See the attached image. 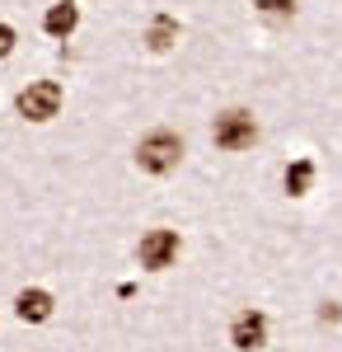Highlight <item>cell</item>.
Listing matches in <instances>:
<instances>
[{"label": "cell", "instance_id": "30bf717a", "mask_svg": "<svg viewBox=\"0 0 342 352\" xmlns=\"http://www.w3.org/2000/svg\"><path fill=\"white\" fill-rule=\"evenodd\" d=\"M10 52H14V28H10V24H0V61H5Z\"/></svg>", "mask_w": 342, "mask_h": 352}, {"label": "cell", "instance_id": "8fae6325", "mask_svg": "<svg viewBox=\"0 0 342 352\" xmlns=\"http://www.w3.org/2000/svg\"><path fill=\"white\" fill-rule=\"evenodd\" d=\"M295 0H263V14H290Z\"/></svg>", "mask_w": 342, "mask_h": 352}, {"label": "cell", "instance_id": "ba28073f", "mask_svg": "<svg viewBox=\"0 0 342 352\" xmlns=\"http://www.w3.org/2000/svg\"><path fill=\"white\" fill-rule=\"evenodd\" d=\"M174 38H179V24H174L169 14H159L155 24H150V33H146V43H150L155 52H164V47H174Z\"/></svg>", "mask_w": 342, "mask_h": 352}, {"label": "cell", "instance_id": "9c48e42d", "mask_svg": "<svg viewBox=\"0 0 342 352\" xmlns=\"http://www.w3.org/2000/svg\"><path fill=\"white\" fill-rule=\"evenodd\" d=\"M310 179H315V164H310V160H295L286 169V192H295V197H300V192L310 188Z\"/></svg>", "mask_w": 342, "mask_h": 352}, {"label": "cell", "instance_id": "5b68a950", "mask_svg": "<svg viewBox=\"0 0 342 352\" xmlns=\"http://www.w3.org/2000/svg\"><path fill=\"white\" fill-rule=\"evenodd\" d=\"M230 338H235V348H244V352L263 348L267 343V320L258 315V310H244V315L235 320V329H230Z\"/></svg>", "mask_w": 342, "mask_h": 352}, {"label": "cell", "instance_id": "52a82bcc", "mask_svg": "<svg viewBox=\"0 0 342 352\" xmlns=\"http://www.w3.org/2000/svg\"><path fill=\"white\" fill-rule=\"evenodd\" d=\"M76 24H80L76 5H52V10H47V19H43V28H47L52 38H66V33H71Z\"/></svg>", "mask_w": 342, "mask_h": 352}, {"label": "cell", "instance_id": "6da1fadb", "mask_svg": "<svg viewBox=\"0 0 342 352\" xmlns=\"http://www.w3.org/2000/svg\"><path fill=\"white\" fill-rule=\"evenodd\" d=\"M179 160H183V141L174 132H150L136 146V164H141L146 174H169Z\"/></svg>", "mask_w": 342, "mask_h": 352}, {"label": "cell", "instance_id": "3957f363", "mask_svg": "<svg viewBox=\"0 0 342 352\" xmlns=\"http://www.w3.org/2000/svg\"><path fill=\"white\" fill-rule=\"evenodd\" d=\"M258 141V122L249 118V113H225V118H216V146L220 151H244V146H253Z\"/></svg>", "mask_w": 342, "mask_h": 352}, {"label": "cell", "instance_id": "8992f818", "mask_svg": "<svg viewBox=\"0 0 342 352\" xmlns=\"http://www.w3.org/2000/svg\"><path fill=\"white\" fill-rule=\"evenodd\" d=\"M14 310H19V320H33V324H38V320H47V315H52V296L33 287V292H24V296H19V305H14Z\"/></svg>", "mask_w": 342, "mask_h": 352}, {"label": "cell", "instance_id": "7a4b0ae2", "mask_svg": "<svg viewBox=\"0 0 342 352\" xmlns=\"http://www.w3.org/2000/svg\"><path fill=\"white\" fill-rule=\"evenodd\" d=\"M56 109H61V85L52 80H38L19 94V113L28 122H47V118H56Z\"/></svg>", "mask_w": 342, "mask_h": 352}, {"label": "cell", "instance_id": "277c9868", "mask_svg": "<svg viewBox=\"0 0 342 352\" xmlns=\"http://www.w3.org/2000/svg\"><path fill=\"white\" fill-rule=\"evenodd\" d=\"M174 258H179V235L174 230H150L141 240V268L159 272V268H169Z\"/></svg>", "mask_w": 342, "mask_h": 352}]
</instances>
